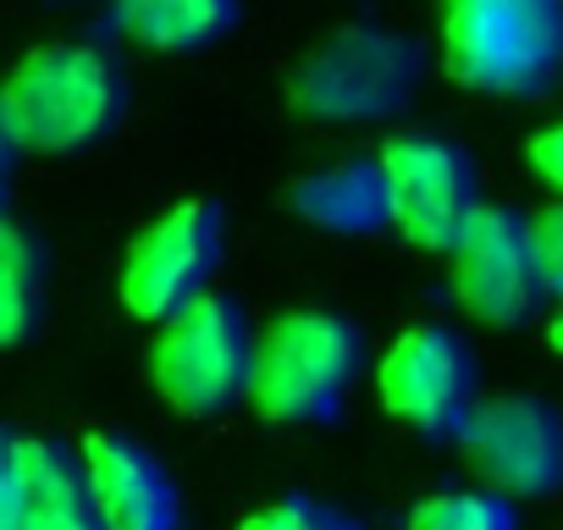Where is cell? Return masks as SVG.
I'll list each match as a JSON object with an SVG mask.
<instances>
[{
    "label": "cell",
    "mask_w": 563,
    "mask_h": 530,
    "mask_svg": "<svg viewBox=\"0 0 563 530\" xmlns=\"http://www.w3.org/2000/svg\"><path fill=\"white\" fill-rule=\"evenodd\" d=\"M133 84L117 51L89 40H62L29 51L0 89L7 144L29 155H73L117 133L128 117Z\"/></svg>",
    "instance_id": "6da1fadb"
},
{
    "label": "cell",
    "mask_w": 563,
    "mask_h": 530,
    "mask_svg": "<svg viewBox=\"0 0 563 530\" xmlns=\"http://www.w3.org/2000/svg\"><path fill=\"white\" fill-rule=\"evenodd\" d=\"M442 67L475 95H547L563 73L558 0H459L442 12Z\"/></svg>",
    "instance_id": "7a4b0ae2"
},
{
    "label": "cell",
    "mask_w": 563,
    "mask_h": 530,
    "mask_svg": "<svg viewBox=\"0 0 563 530\" xmlns=\"http://www.w3.org/2000/svg\"><path fill=\"white\" fill-rule=\"evenodd\" d=\"M365 371V338L338 310H282L254 338L249 404L276 426L332 420Z\"/></svg>",
    "instance_id": "3957f363"
},
{
    "label": "cell",
    "mask_w": 563,
    "mask_h": 530,
    "mask_svg": "<svg viewBox=\"0 0 563 530\" xmlns=\"http://www.w3.org/2000/svg\"><path fill=\"white\" fill-rule=\"evenodd\" d=\"M420 78H426L420 40L382 23H349L299 56L288 100L299 117L316 122H387L415 100Z\"/></svg>",
    "instance_id": "277c9868"
},
{
    "label": "cell",
    "mask_w": 563,
    "mask_h": 530,
    "mask_svg": "<svg viewBox=\"0 0 563 530\" xmlns=\"http://www.w3.org/2000/svg\"><path fill=\"white\" fill-rule=\"evenodd\" d=\"M150 382L155 393L194 420H210L249 398L254 382V338L227 294H205L177 310L150 343Z\"/></svg>",
    "instance_id": "5b68a950"
},
{
    "label": "cell",
    "mask_w": 563,
    "mask_h": 530,
    "mask_svg": "<svg viewBox=\"0 0 563 530\" xmlns=\"http://www.w3.org/2000/svg\"><path fill=\"white\" fill-rule=\"evenodd\" d=\"M227 249V210L216 199H183L161 210L122 254V310L133 321H172L194 299H205V283Z\"/></svg>",
    "instance_id": "8992f818"
},
{
    "label": "cell",
    "mask_w": 563,
    "mask_h": 530,
    "mask_svg": "<svg viewBox=\"0 0 563 530\" xmlns=\"http://www.w3.org/2000/svg\"><path fill=\"white\" fill-rule=\"evenodd\" d=\"M453 299L481 327H525L547 294V265L536 249V221L514 205H481L453 243Z\"/></svg>",
    "instance_id": "52a82bcc"
},
{
    "label": "cell",
    "mask_w": 563,
    "mask_h": 530,
    "mask_svg": "<svg viewBox=\"0 0 563 530\" xmlns=\"http://www.w3.org/2000/svg\"><path fill=\"white\" fill-rule=\"evenodd\" d=\"M382 172L393 188V227L398 238H409L415 249L431 254H453V243L464 238V227L481 210V188H475V161L464 155V144L442 139V133H398L382 144Z\"/></svg>",
    "instance_id": "ba28073f"
},
{
    "label": "cell",
    "mask_w": 563,
    "mask_h": 530,
    "mask_svg": "<svg viewBox=\"0 0 563 530\" xmlns=\"http://www.w3.org/2000/svg\"><path fill=\"white\" fill-rule=\"evenodd\" d=\"M464 464L497 497H547L563 486V415L530 393L481 398L459 431Z\"/></svg>",
    "instance_id": "9c48e42d"
},
{
    "label": "cell",
    "mask_w": 563,
    "mask_h": 530,
    "mask_svg": "<svg viewBox=\"0 0 563 530\" xmlns=\"http://www.w3.org/2000/svg\"><path fill=\"white\" fill-rule=\"evenodd\" d=\"M382 409L420 437H459L475 415V360L448 327H409L376 365Z\"/></svg>",
    "instance_id": "30bf717a"
},
{
    "label": "cell",
    "mask_w": 563,
    "mask_h": 530,
    "mask_svg": "<svg viewBox=\"0 0 563 530\" xmlns=\"http://www.w3.org/2000/svg\"><path fill=\"white\" fill-rule=\"evenodd\" d=\"M0 530H106L84 453L56 437L7 442V486H0Z\"/></svg>",
    "instance_id": "8fae6325"
},
{
    "label": "cell",
    "mask_w": 563,
    "mask_h": 530,
    "mask_svg": "<svg viewBox=\"0 0 563 530\" xmlns=\"http://www.w3.org/2000/svg\"><path fill=\"white\" fill-rule=\"evenodd\" d=\"M78 453L89 464L106 530H183V497L144 442L122 431H89Z\"/></svg>",
    "instance_id": "7c38bea8"
},
{
    "label": "cell",
    "mask_w": 563,
    "mask_h": 530,
    "mask_svg": "<svg viewBox=\"0 0 563 530\" xmlns=\"http://www.w3.org/2000/svg\"><path fill=\"white\" fill-rule=\"evenodd\" d=\"M288 205L321 232H376L393 227V188L382 155H349L321 172H305L288 188Z\"/></svg>",
    "instance_id": "4fadbf2b"
},
{
    "label": "cell",
    "mask_w": 563,
    "mask_h": 530,
    "mask_svg": "<svg viewBox=\"0 0 563 530\" xmlns=\"http://www.w3.org/2000/svg\"><path fill=\"white\" fill-rule=\"evenodd\" d=\"M45 294H51L45 238H34L29 221H7L0 227V343L7 349H23L40 332Z\"/></svg>",
    "instance_id": "5bb4252c"
},
{
    "label": "cell",
    "mask_w": 563,
    "mask_h": 530,
    "mask_svg": "<svg viewBox=\"0 0 563 530\" xmlns=\"http://www.w3.org/2000/svg\"><path fill=\"white\" fill-rule=\"evenodd\" d=\"M238 23L221 0H128L117 7V29L150 51H199Z\"/></svg>",
    "instance_id": "9a60e30c"
},
{
    "label": "cell",
    "mask_w": 563,
    "mask_h": 530,
    "mask_svg": "<svg viewBox=\"0 0 563 530\" xmlns=\"http://www.w3.org/2000/svg\"><path fill=\"white\" fill-rule=\"evenodd\" d=\"M409 530H519L514 503L497 492H431L409 508Z\"/></svg>",
    "instance_id": "2e32d148"
},
{
    "label": "cell",
    "mask_w": 563,
    "mask_h": 530,
    "mask_svg": "<svg viewBox=\"0 0 563 530\" xmlns=\"http://www.w3.org/2000/svg\"><path fill=\"white\" fill-rule=\"evenodd\" d=\"M238 530H360V525L343 508H332V503H316L305 492H288V497L254 508Z\"/></svg>",
    "instance_id": "e0dca14e"
},
{
    "label": "cell",
    "mask_w": 563,
    "mask_h": 530,
    "mask_svg": "<svg viewBox=\"0 0 563 530\" xmlns=\"http://www.w3.org/2000/svg\"><path fill=\"white\" fill-rule=\"evenodd\" d=\"M525 161H530V172L563 199V122H552V128H541V133H530V144H525Z\"/></svg>",
    "instance_id": "ac0fdd59"
},
{
    "label": "cell",
    "mask_w": 563,
    "mask_h": 530,
    "mask_svg": "<svg viewBox=\"0 0 563 530\" xmlns=\"http://www.w3.org/2000/svg\"><path fill=\"white\" fill-rule=\"evenodd\" d=\"M530 221H536V249H541V265H547V288L563 294V199L547 205Z\"/></svg>",
    "instance_id": "d6986e66"
},
{
    "label": "cell",
    "mask_w": 563,
    "mask_h": 530,
    "mask_svg": "<svg viewBox=\"0 0 563 530\" xmlns=\"http://www.w3.org/2000/svg\"><path fill=\"white\" fill-rule=\"evenodd\" d=\"M547 343H552V354H563V310L547 321Z\"/></svg>",
    "instance_id": "ffe728a7"
}]
</instances>
